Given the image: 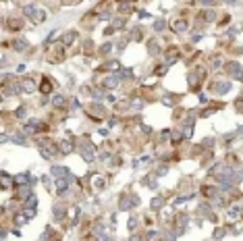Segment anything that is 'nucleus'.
Wrapping results in <instances>:
<instances>
[{
    "instance_id": "1",
    "label": "nucleus",
    "mask_w": 243,
    "mask_h": 241,
    "mask_svg": "<svg viewBox=\"0 0 243 241\" xmlns=\"http://www.w3.org/2000/svg\"><path fill=\"white\" fill-rule=\"evenodd\" d=\"M50 90H52V83H50V81H48V79H46V81H44V83H42V91H44V94H48V91H50Z\"/></svg>"
},
{
    "instance_id": "2",
    "label": "nucleus",
    "mask_w": 243,
    "mask_h": 241,
    "mask_svg": "<svg viewBox=\"0 0 243 241\" xmlns=\"http://www.w3.org/2000/svg\"><path fill=\"white\" fill-rule=\"evenodd\" d=\"M187 25H185V21H175V29L179 31V29H185Z\"/></svg>"
},
{
    "instance_id": "3",
    "label": "nucleus",
    "mask_w": 243,
    "mask_h": 241,
    "mask_svg": "<svg viewBox=\"0 0 243 241\" xmlns=\"http://www.w3.org/2000/svg\"><path fill=\"white\" fill-rule=\"evenodd\" d=\"M229 69H231V73H233V75H239V65H231Z\"/></svg>"
},
{
    "instance_id": "4",
    "label": "nucleus",
    "mask_w": 243,
    "mask_h": 241,
    "mask_svg": "<svg viewBox=\"0 0 243 241\" xmlns=\"http://www.w3.org/2000/svg\"><path fill=\"white\" fill-rule=\"evenodd\" d=\"M73 38H75V33H67V35H64V44H71Z\"/></svg>"
},
{
    "instance_id": "5",
    "label": "nucleus",
    "mask_w": 243,
    "mask_h": 241,
    "mask_svg": "<svg viewBox=\"0 0 243 241\" xmlns=\"http://www.w3.org/2000/svg\"><path fill=\"white\" fill-rule=\"evenodd\" d=\"M23 85H25V90H29V91L33 90V83L29 81V79H27V81H25V83H23Z\"/></svg>"
},
{
    "instance_id": "6",
    "label": "nucleus",
    "mask_w": 243,
    "mask_h": 241,
    "mask_svg": "<svg viewBox=\"0 0 243 241\" xmlns=\"http://www.w3.org/2000/svg\"><path fill=\"white\" fill-rule=\"evenodd\" d=\"M15 46H17V50H25V42H17Z\"/></svg>"
}]
</instances>
